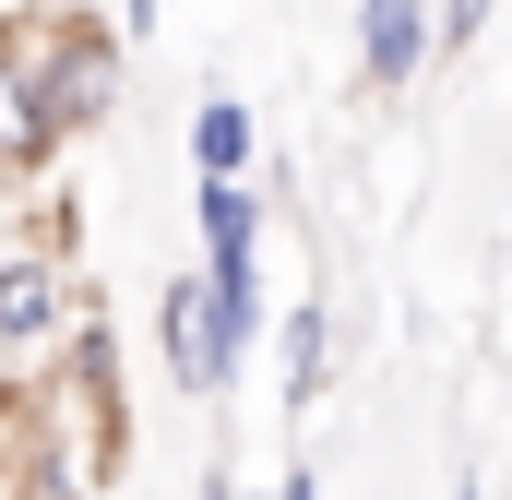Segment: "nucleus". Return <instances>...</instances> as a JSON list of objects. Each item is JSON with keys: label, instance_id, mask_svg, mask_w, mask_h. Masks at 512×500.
I'll use <instances>...</instances> for the list:
<instances>
[{"label": "nucleus", "instance_id": "obj_1", "mask_svg": "<svg viewBox=\"0 0 512 500\" xmlns=\"http://www.w3.org/2000/svg\"><path fill=\"white\" fill-rule=\"evenodd\" d=\"M36 393H48V441H60V500L120 489V465H131V393H120V334H108V310L72 322V346L36 370Z\"/></svg>", "mask_w": 512, "mask_h": 500}, {"label": "nucleus", "instance_id": "obj_2", "mask_svg": "<svg viewBox=\"0 0 512 500\" xmlns=\"http://www.w3.org/2000/svg\"><path fill=\"white\" fill-rule=\"evenodd\" d=\"M84 310H96V286L72 274V203L12 215V227H0V358H12V370H48Z\"/></svg>", "mask_w": 512, "mask_h": 500}, {"label": "nucleus", "instance_id": "obj_3", "mask_svg": "<svg viewBox=\"0 0 512 500\" xmlns=\"http://www.w3.org/2000/svg\"><path fill=\"white\" fill-rule=\"evenodd\" d=\"M24 36H36V72H48V108L60 131L84 143V131H108L131 84V24L120 12H84V0H48V12H24Z\"/></svg>", "mask_w": 512, "mask_h": 500}, {"label": "nucleus", "instance_id": "obj_4", "mask_svg": "<svg viewBox=\"0 0 512 500\" xmlns=\"http://www.w3.org/2000/svg\"><path fill=\"white\" fill-rule=\"evenodd\" d=\"M155 370L179 381L191 405H227L239 370H251V334L227 322V298H215V274H203V262L155 286Z\"/></svg>", "mask_w": 512, "mask_h": 500}, {"label": "nucleus", "instance_id": "obj_5", "mask_svg": "<svg viewBox=\"0 0 512 500\" xmlns=\"http://www.w3.org/2000/svg\"><path fill=\"white\" fill-rule=\"evenodd\" d=\"M60 155H72V131H60V108H48L36 36H24V12H0V191H48Z\"/></svg>", "mask_w": 512, "mask_h": 500}, {"label": "nucleus", "instance_id": "obj_6", "mask_svg": "<svg viewBox=\"0 0 512 500\" xmlns=\"http://www.w3.org/2000/svg\"><path fill=\"white\" fill-rule=\"evenodd\" d=\"M262 191L251 179H203L191 191V239H203V274H215V298H227V322L262 346Z\"/></svg>", "mask_w": 512, "mask_h": 500}, {"label": "nucleus", "instance_id": "obj_7", "mask_svg": "<svg viewBox=\"0 0 512 500\" xmlns=\"http://www.w3.org/2000/svg\"><path fill=\"white\" fill-rule=\"evenodd\" d=\"M441 60V0H358V96H405Z\"/></svg>", "mask_w": 512, "mask_h": 500}, {"label": "nucleus", "instance_id": "obj_8", "mask_svg": "<svg viewBox=\"0 0 512 500\" xmlns=\"http://www.w3.org/2000/svg\"><path fill=\"white\" fill-rule=\"evenodd\" d=\"M334 370H346V322H334V298H298L274 322V393H286V417H310L334 393Z\"/></svg>", "mask_w": 512, "mask_h": 500}, {"label": "nucleus", "instance_id": "obj_9", "mask_svg": "<svg viewBox=\"0 0 512 500\" xmlns=\"http://www.w3.org/2000/svg\"><path fill=\"white\" fill-rule=\"evenodd\" d=\"M251 155H262L251 96H227V84H215V96L191 108V167H203V179H251Z\"/></svg>", "mask_w": 512, "mask_h": 500}, {"label": "nucleus", "instance_id": "obj_10", "mask_svg": "<svg viewBox=\"0 0 512 500\" xmlns=\"http://www.w3.org/2000/svg\"><path fill=\"white\" fill-rule=\"evenodd\" d=\"M477 36H489V0H441V60H465Z\"/></svg>", "mask_w": 512, "mask_h": 500}, {"label": "nucleus", "instance_id": "obj_11", "mask_svg": "<svg viewBox=\"0 0 512 500\" xmlns=\"http://www.w3.org/2000/svg\"><path fill=\"white\" fill-rule=\"evenodd\" d=\"M251 500H322V477H310V465H286V477H274V489H251Z\"/></svg>", "mask_w": 512, "mask_h": 500}, {"label": "nucleus", "instance_id": "obj_12", "mask_svg": "<svg viewBox=\"0 0 512 500\" xmlns=\"http://www.w3.org/2000/svg\"><path fill=\"white\" fill-rule=\"evenodd\" d=\"M108 12H120V24H131V48L155 36V0H108Z\"/></svg>", "mask_w": 512, "mask_h": 500}, {"label": "nucleus", "instance_id": "obj_13", "mask_svg": "<svg viewBox=\"0 0 512 500\" xmlns=\"http://www.w3.org/2000/svg\"><path fill=\"white\" fill-rule=\"evenodd\" d=\"M453 500H489V477H453Z\"/></svg>", "mask_w": 512, "mask_h": 500}, {"label": "nucleus", "instance_id": "obj_14", "mask_svg": "<svg viewBox=\"0 0 512 500\" xmlns=\"http://www.w3.org/2000/svg\"><path fill=\"white\" fill-rule=\"evenodd\" d=\"M0 381H12V358H0Z\"/></svg>", "mask_w": 512, "mask_h": 500}]
</instances>
